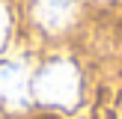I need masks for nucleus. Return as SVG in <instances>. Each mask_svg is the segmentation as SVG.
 <instances>
[{
    "label": "nucleus",
    "mask_w": 122,
    "mask_h": 119,
    "mask_svg": "<svg viewBox=\"0 0 122 119\" xmlns=\"http://www.w3.org/2000/svg\"><path fill=\"white\" fill-rule=\"evenodd\" d=\"M9 30H12V15H9V6L0 0V51H3L6 39H9Z\"/></svg>",
    "instance_id": "obj_3"
},
{
    "label": "nucleus",
    "mask_w": 122,
    "mask_h": 119,
    "mask_svg": "<svg viewBox=\"0 0 122 119\" xmlns=\"http://www.w3.org/2000/svg\"><path fill=\"white\" fill-rule=\"evenodd\" d=\"M81 0H33L30 15L45 33H63L77 21Z\"/></svg>",
    "instance_id": "obj_2"
},
{
    "label": "nucleus",
    "mask_w": 122,
    "mask_h": 119,
    "mask_svg": "<svg viewBox=\"0 0 122 119\" xmlns=\"http://www.w3.org/2000/svg\"><path fill=\"white\" fill-rule=\"evenodd\" d=\"M30 95L39 104L71 110L81 101V71L69 60H51L30 77Z\"/></svg>",
    "instance_id": "obj_1"
}]
</instances>
